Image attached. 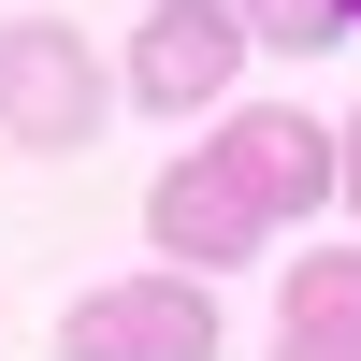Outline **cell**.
<instances>
[{
	"mask_svg": "<svg viewBox=\"0 0 361 361\" xmlns=\"http://www.w3.org/2000/svg\"><path fill=\"white\" fill-rule=\"evenodd\" d=\"M0 130H15L29 159L102 145V44H87L73 15H15L0 29Z\"/></svg>",
	"mask_w": 361,
	"mask_h": 361,
	"instance_id": "obj_1",
	"label": "cell"
},
{
	"mask_svg": "<svg viewBox=\"0 0 361 361\" xmlns=\"http://www.w3.org/2000/svg\"><path fill=\"white\" fill-rule=\"evenodd\" d=\"M145 231H159V275L217 289V275H246V260H260V231H275V217H260V188L202 145V159H173L159 188H145Z\"/></svg>",
	"mask_w": 361,
	"mask_h": 361,
	"instance_id": "obj_2",
	"label": "cell"
},
{
	"mask_svg": "<svg viewBox=\"0 0 361 361\" xmlns=\"http://www.w3.org/2000/svg\"><path fill=\"white\" fill-rule=\"evenodd\" d=\"M58 347H73V361H217V289L116 275V289H87V304L58 318Z\"/></svg>",
	"mask_w": 361,
	"mask_h": 361,
	"instance_id": "obj_3",
	"label": "cell"
},
{
	"mask_svg": "<svg viewBox=\"0 0 361 361\" xmlns=\"http://www.w3.org/2000/svg\"><path fill=\"white\" fill-rule=\"evenodd\" d=\"M231 73H246V15H231V0H159V15L130 29V58H116V87H130L145 116H202Z\"/></svg>",
	"mask_w": 361,
	"mask_h": 361,
	"instance_id": "obj_4",
	"label": "cell"
},
{
	"mask_svg": "<svg viewBox=\"0 0 361 361\" xmlns=\"http://www.w3.org/2000/svg\"><path fill=\"white\" fill-rule=\"evenodd\" d=\"M217 159L260 188V217H333V202H347V145L318 130V116H289V102L217 116Z\"/></svg>",
	"mask_w": 361,
	"mask_h": 361,
	"instance_id": "obj_5",
	"label": "cell"
},
{
	"mask_svg": "<svg viewBox=\"0 0 361 361\" xmlns=\"http://www.w3.org/2000/svg\"><path fill=\"white\" fill-rule=\"evenodd\" d=\"M275 361H361V246H318V260H289Z\"/></svg>",
	"mask_w": 361,
	"mask_h": 361,
	"instance_id": "obj_6",
	"label": "cell"
},
{
	"mask_svg": "<svg viewBox=\"0 0 361 361\" xmlns=\"http://www.w3.org/2000/svg\"><path fill=\"white\" fill-rule=\"evenodd\" d=\"M333 29H347V0H246V44H275V58H333Z\"/></svg>",
	"mask_w": 361,
	"mask_h": 361,
	"instance_id": "obj_7",
	"label": "cell"
},
{
	"mask_svg": "<svg viewBox=\"0 0 361 361\" xmlns=\"http://www.w3.org/2000/svg\"><path fill=\"white\" fill-rule=\"evenodd\" d=\"M347 217H361V116H347Z\"/></svg>",
	"mask_w": 361,
	"mask_h": 361,
	"instance_id": "obj_8",
	"label": "cell"
},
{
	"mask_svg": "<svg viewBox=\"0 0 361 361\" xmlns=\"http://www.w3.org/2000/svg\"><path fill=\"white\" fill-rule=\"evenodd\" d=\"M347 29H361V0H347Z\"/></svg>",
	"mask_w": 361,
	"mask_h": 361,
	"instance_id": "obj_9",
	"label": "cell"
}]
</instances>
